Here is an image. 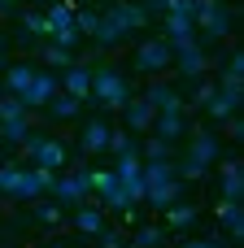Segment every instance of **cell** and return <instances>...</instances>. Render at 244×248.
I'll return each mask as SVG.
<instances>
[{
    "instance_id": "cell-1",
    "label": "cell",
    "mask_w": 244,
    "mask_h": 248,
    "mask_svg": "<svg viewBox=\"0 0 244 248\" xmlns=\"http://www.w3.org/2000/svg\"><path fill=\"white\" fill-rule=\"evenodd\" d=\"M218 161V135L214 131H196L192 144H188V157L175 166V174L188 183V179H205V170Z\"/></svg>"
},
{
    "instance_id": "cell-2",
    "label": "cell",
    "mask_w": 244,
    "mask_h": 248,
    "mask_svg": "<svg viewBox=\"0 0 244 248\" xmlns=\"http://www.w3.org/2000/svg\"><path fill=\"white\" fill-rule=\"evenodd\" d=\"M231 22H236V13H231L223 0H201V4L192 9V26H196L205 39H227V35H231Z\"/></svg>"
},
{
    "instance_id": "cell-3",
    "label": "cell",
    "mask_w": 244,
    "mask_h": 248,
    "mask_svg": "<svg viewBox=\"0 0 244 248\" xmlns=\"http://www.w3.org/2000/svg\"><path fill=\"white\" fill-rule=\"evenodd\" d=\"M92 100H100L105 109H122V105L131 100V83H127L118 70L100 65V70H92Z\"/></svg>"
},
{
    "instance_id": "cell-4",
    "label": "cell",
    "mask_w": 244,
    "mask_h": 248,
    "mask_svg": "<svg viewBox=\"0 0 244 248\" xmlns=\"http://www.w3.org/2000/svg\"><path fill=\"white\" fill-rule=\"evenodd\" d=\"M22 153H26L39 170H61V166H65V144H61V140H48V135H39V131H31V135L22 140Z\"/></svg>"
},
{
    "instance_id": "cell-5",
    "label": "cell",
    "mask_w": 244,
    "mask_h": 248,
    "mask_svg": "<svg viewBox=\"0 0 244 248\" xmlns=\"http://www.w3.org/2000/svg\"><path fill=\"white\" fill-rule=\"evenodd\" d=\"M87 192H92V170H87V166H79V170L65 174V179H52V196H57V205H65V209H79Z\"/></svg>"
},
{
    "instance_id": "cell-6",
    "label": "cell",
    "mask_w": 244,
    "mask_h": 248,
    "mask_svg": "<svg viewBox=\"0 0 244 248\" xmlns=\"http://www.w3.org/2000/svg\"><path fill=\"white\" fill-rule=\"evenodd\" d=\"M240 100H244V83H231V78H218V87H214V96H210L205 113H210L214 122H223V118L240 113Z\"/></svg>"
},
{
    "instance_id": "cell-7",
    "label": "cell",
    "mask_w": 244,
    "mask_h": 248,
    "mask_svg": "<svg viewBox=\"0 0 244 248\" xmlns=\"http://www.w3.org/2000/svg\"><path fill=\"white\" fill-rule=\"evenodd\" d=\"M44 17H48V39H52V44H61V48H74V44H79V26H74L70 0H65V4H52Z\"/></svg>"
},
{
    "instance_id": "cell-8",
    "label": "cell",
    "mask_w": 244,
    "mask_h": 248,
    "mask_svg": "<svg viewBox=\"0 0 244 248\" xmlns=\"http://www.w3.org/2000/svg\"><path fill=\"white\" fill-rule=\"evenodd\" d=\"M170 61H175V48L166 39H148V44L135 48V70L140 74H162V70H170Z\"/></svg>"
},
{
    "instance_id": "cell-9",
    "label": "cell",
    "mask_w": 244,
    "mask_h": 248,
    "mask_svg": "<svg viewBox=\"0 0 244 248\" xmlns=\"http://www.w3.org/2000/svg\"><path fill=\"white\" fill-rule=\"evenodd\" d=\"M100 17H105L122 39H127L131 31H144V26H148V9H144V4H114V9H105Z\"/></svg>"
},
{
    "instance_id": "cell-10",
    "label": "cell",
    "mask_w": 244,
    "mask_h": 248,
    "mask_svg": "<svg viewBox=\"0 0 244 248\" xmlns=\"http://www.w3.org/2000/svg\"><path fill=\"white\" fill-rule=\"evenodd\" d=\"M57 92H61V78H57V74H44V70H35L31 87H26L17 100H22V109H44V105H48Z\"/></svg>"
},
{
    "instance_id": "cell-11",
    "label": "cell",
    "mask_w": 244,
    "mask_h": 248,
    "mask_svg": "<svg viewBox=\"0 0 244 248\" xmlns=\"http://www.w3.org/2000/svg\"><path fill=\"white\" fill-rule=\"evenodd\" d=\"M92 192L100 196L105 209H127V192H122V183H118L114 170H92Z\"/></svg>"
},
{
    "instance_id": "cell-12",
    "label": "cell",
    "mask_w": 244,
    "mask_h": 248,
    "mask_svg": "<svg viewBox=\"0 0 244 248\" xmlns=\"http://www.w3.org/2000/svg\"><path fill=\"white\" fill-rule=\"evenodd\" d=\"M175 65H179V74L183 78H201L205 74V48H201V39H188V44H179L175 48Z\"/></svg>"
},
{
    "instance_id": "cell-13",
    "label": "cell",
    "mask_w": 244,
    "mask_h": 248,
    "mask_svg": "<svg viewBox=\"0 0 244 248\" xmlns=\"http://www.w3.org/2000/svg\"><path fill=\"white\" fill-rule=\"evenodd\" d=\"M39 192H52V170H26L22 166V174H17V192H13V201H35Z\"/></svg>"
},
{
    "instance_id": "cell-14",
    "label": "cell",
    "mask_w": 244,
    "mask_h": 248,
    "mask_svg": "<svg viewBox=\"0 0 244 248\" xmlns=\"http://www.w3.org/2000/svg\"><path fill=\"white\" fill-rule=\"evenodd\" d=\"M122 113H127V131H131V135H144V131H153V118H157V109H153L144 96H131V100L122 105Z\"/></svg>"
},
{
    "instance_id": "cell-15",
    "label": "cell",
    "mask_w": 244,
    "mask_h": 248,
    "mask_svg": "<svg viewBox=\"0 0 244 248\" xmlns=\"http://www.w3.org/2000/svg\"><path fill=\"white\" fill-rule=\"evenodd\" d=\"M144 100L157 109V113H183V96L170 87V83H148V92H144Z\"/></svg>"
},
{
    "instance_id": "cell-16",
    "label": "cell",
    "mask_w": 244,
    "mask_h": 248,
    "mask_svg": "<svg viewBox=\"0 0 244 248\" xmlns=\"http://www.w3.org/2000/svg\"><path fill=\"white\" fill-rule=\"evenodd\" d=\"M144 201H148L153 209H170L175 201H183V179H166V183L148 187V192H144Z\"/></svg>"
},
{
    "instance_id": "cell-17",
    "label": "cell",
    "mask_w": 244,
    "mask_h": 248,
    "mask_svg": "<svg viewBox=\"0 0 244 248\" xmlns=\"http://www.w3.org/2000/svg\"><path fill=\"white\" fill-rule=\"evenodd\" d=\"M61 87H65V96H74V100H92V70L70 65L65 78H61Z\"/></svg>"
},
{
    "instance_id": "cell-18",
    "label": "cell",
    "mask_w": 244,
    "mask_h": 248,
    "mask_svg": "<svg viewBox=\"0 0 244 248\" xmlns=\"http://www.w3.org/2000/svg\"><path fill=\"white\" fill-rule=\"evenodd\" d=\"M153 131H157L162 144H175V140L188 135V122H183V113H157L153 118Z\"/></svg>"
},
{
    "instance_id": "cell-19",
    "label": "cell",
    "mask_w": 244,
    "mask_h": 248,
    "mask_svg": "<svg viewBox=\"0 0 244 248\" xmlns=\"http://www.w3.org/2000/svg\"><path fill=\"white\" fill-rule=\"evenodd\" d=\"M109 148V122L105 118H96V122H87L83 126V153L87 157H96V153H105Z\"/></svg>"
},
{
    "instance_id": "cell-20",
    "label": "cell",
    "mask_w": 244,
    "mask_h": 248,
    "mask_svg": "<svg viewBox=\"0 0 244 248\" xmlns=\"http://www.w3.org/2000/svg\"><path fill=\"white\" fill-rule=\"evenodd\" d=\"M166 214V227L162 231H188L192 222H196V205H188V201H175L170 209H162Z\"/></svg>"
},
{
    "instance_id": "cell-21",
    "label": "cell",
    "mask_w": 244,
    "mask_h": 248,
    "mask_svg": "<svg viewBox=\"0 0 244 248\" xmlns=\"http://www.w3.org/2000/svg\"><path fill=\"white\" fill-rule=\"evenodd\" d=\"M240 196H244V166L223 161V201H240Z\"/></svg>"
},
{
    "instance_id": "cell-22",
    "label": "cell",
    "mask_w": 244,
    "mask_h": 248,
    "mask_svg": "<svg viewBox=\"0 0 244 248\" xmlns=\"http://www.w3.org/2000/svg\"><path fill=\"white\" fill-rule=\"evenodd\" d=\"M218 222H223L227 235L244 240V209H240V201H223V205H218Z\"/></svg>"
},
{
    "instance_id": "cell-23",
    "label": "cell",
    "mask_w": 244,
    "mask_h": 248,
    "mask_svg": "<svg viewBox=\"0 0 244 248\" xmlns=\"http://www.w3.org/2000/svg\"><path fill=\"white\" fill-rule=\"evenodd\" d=\"M31 78H35V65H31V61H17V65H9V70H4L9 96H22V92L31 87Z\"/></svg>"
},
{
    "instance_id": "cell-24",
    "label": "cell",
    "mask_w": 244,
    "mask_h": 248,
    "mask_svg": "<svg viewBox=\"0 0 244 248\" xmlns=\"http://www.w3.org/2000/svg\"><path fill=\"white\" fill-rule=\"evenodd\" d=\"M140 174H144V187H157V183H166V179H179V174H175V161H144Z\"/></svg>"
},
{
    "instance_id": "cell-25",
    "label": "cell",
    "mask_w": 244,
    "mask_h": 248,
    "mask_svg": "<svg viewBox=\"0 0 244 248\" xmlns=\"http://www.w3.org/2000/svg\"><path fill=\"white\" fill-rule=\"evenodd\" d=\"M74 227H79L83 235H100V231H105V214H100V209L79 205V209H74Z\"/></svg>"
},
{
    "instance_id": "cell-26",
    "label": "cell",
    "mask_w": 244,
    "mask_h": 248,
    "mask_svg": "<svg viewBox=\"0 0 244 248\" xmlns=\"http://www.w3.org/2000/svg\"><path fill=\"white\" fill-rule=\"evenodd\" d=\"M26 135H31V118H26V113L13 118V122H0V144H4V140H9V144H22Z\"/></svg>"
},
{
    "instance_id": "cell-27",
    "label": "cell",
    "mask_w": 244,
    "mask_h": 248,
    "mask_svg": "<svg viewBox=\"0 0 244 248\" xmlns=\"http://www.w3.org/2000/svg\"><path fill=\"white\" fill-rule=\"evenodd\" d=\"M162 244H166L162 227H135V235H131V248H162Z\"/></svg>"
},
{
    "instance_id": "cell-28",
    "label": "cell",
    "mask_w": 244,
    "mask_h": 248,
    "mask_svg": "<svg viewBox=\"0 0 244 248\" xmlns=\"http://www.w3.org/2000/svg\"><path fill=\"white\" fill-rule=\"evenodd\" d=\"M79 105H83V100H74V96H65V92H57V96H52V100H48L44 109H48L52 118H74V113H79Z\"/></svg>"
},
{
    "instance_id": "cell-29",
    "label": "cell",
    "mask_w": 244,
    "mask_h": 248,
    "mask_svg": "<svg viewBox=\"0 0 244 248\" xmlns=\"http://www.w3.org/2000/svg\"><path fill=\"white\" fill-rule=\"evenodd\" d=\"M39 57H44L52 70H70V65H74V52H70V48H61V44H48Z\"/></svg>"
},
{
    "instance_id": "cell-30",
    "label": "cell",
    "mask_w": 244,
    "mask_h": 248,
    "mask_svg": "<svg viewBox=\"0 0 244 248\" xmlns=\"http://www.w3.org/2000/svg\"><path fill=\"white\" fill-rule=\"evenodd\" d=\"M22 35H48V17L44 13H22Z\"/></svg>"
},
{
    "instance_id": "cell-31",
    "label": "cell",
    "mask_w": 244,
    "mask_h": 248,
    "mask_svg": "<svg viewBox=\"0 0 244 248\" xmlns=\"http://www.w3.org/2000/svg\"><path fill=\"white\" fill-rule=\"evenodd\" d=\"M223 78H231V83H244V52H227Z\"/></svg>"
},
{
    "instance_id": "cell-32",
    "label": "cell",
    "mask_w": 244,
    "mask_h": 248,
    "mask_svg": "<svg viewBox=\"0 0 244 248\" xmlns=\"http://www.w3.org/2000/svg\"><path fill=\"white\" fill-rule=\"evenodd\" d=\"M22 113H26V109H22V100L0 92V122H13V118H22Z\"/></svg>"
},
{
    "instance_id": "cell-33",
    "label": "cell",
    "mask_w": 244,
    "mask_h": 248,
    "mask_svg": "<svg viewBox=\"0 0 244 248\" xmlns=\"http://www.w3.org/2000/svg\"><path fill=\"white\" fill-rule=\"evenodd\" d=\"M17 174H22V166H0V192L4 196L17 192Z\"/></svg>"
},
{
    "instance_id": "cell-34",
    "label": "cell",
    "mask_w": 244,
    "mask_h": 248,
    "mask_svg": "<svg viewBox=\"0 0 244 248\" xmlns=\"http://www.w3.org/2000/svg\"><path fill=\"white\" fill-rule=\"evenodd\" d=\"M140 157H148V161H166V157H170V144H162V140H148V144L140 148Z\"/></svg>"
},
{
    "instance_id": "cell-35",
    "label": "cell",
    "mask_w": 244,
    "mask_h": 248,
    "mask_svg": "<svg viewBox=\"0 0 244 248\" xmlns=\"http://www.w3.org/2000/svg\"><path fill=\"white\" fill-rule=\"evenodd\" d=\"M214 87H218V83H210V78H205V83H196V92H192V105H201V109H205V105H210V96H214Z\"/></svg>"
},
{
    "instance_id": "cell-36",
    "label": "cell",
    "mask_w": 244,
    "mask_h": 248,
    "mask_svg": "<svg viewBox=\"0 0 244 248\" xmlns=\"http://www.w3.org/2000/svg\"><path fill=\"white\" fill-rule=\"evenodd\" d=\"M223 131H227L231 140H244V118H240V113H231V118H223Z\"/></svg>"
},
{
    "instance_id": "cell-37",
    "label": "cell",
    "mask_w": 244,
    "mask_h": 248,
    "mask_svg": "<svg viewBox=\"0 0 244 248\" xmlns=\"http://www.w3.org/2000/svg\"><path fill=\"white\" fill-rule=\"evenodd\" d=\"M35 214H39V222H61V209L57 205H39Z\"/></svg>"
},
{
    "instance_id": "cell-38",
    "label": "cell",
    "mask_w": 244,
    "mask_h": 248,
    "mask_svg": "<svg viewBox=\"0 0 244 248\" xmlns=\"http://www.w3.org/2000/svg\"><path fill=\"white\" fill-rule=\"evenodd\" d=\"M100 244H105V248H122V235H118V231H109V227H105V231H100Z\"/></svg>"
},
{
    "instance_id": "cell-39",
    "label": "cell",
    "mask_w": 244,
    "mask_h": 248,
    "mask_svg": "<svg viewBox=\"0 0 244 248\" xmlns=\"http://www.w3.org/2000/svg\"><path fill=\"white\" fill-rule=\"evenodd\" d=\"M183 248H223L218 240H192V244H183Z\"/></svg>"
},
{
    "instance_id": "cell-40",
    "label": "cell",
    "mask_w": 244,
    "mask_h": 248,
    "mask_svg": "<svg viewBox=\"0 0 244 248\" xmlns=\"http://www.w3.org/2000/svg\"><path fill=\"white\" fill-rule=\"evenodd\" d=\"M48 248H65V244H48Z\"/></svg>"
},
{
    "instance_id": "cell-41",
    "label": "cell",
    "mask_w": 244,
    "mask_h": 248,
    "mask_svg": "<svg viewBox=\"0 0 244 248\" xmlns=\"http://www.w3.org/2000/svg\"><path fill=\"white\" fill-rule=\"evenodd\" d=\"M0 70H4V57H0Z\"/></svg>"
}]
</instances>
